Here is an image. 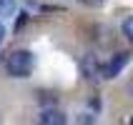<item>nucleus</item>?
<instances>
[{
    "label": "nucleus",
    "instance_id": "nucleus-9",
    "mask_svg": "<svg viewBox=\"0 0 133 125\" xmlns=\"http://www.w3.org/2000/svg\"><path fill=\"white\" fill-rule=\"evenodd\" d=\"M126 90H128V95H131V98H133V75H131V80H128V83H126Z\"/></svg>",
    "mask_w": 133,
    "mask_h": 125
},
{
    "label": "nucleus",
    "instance_id": "nucleus-4",
    "mask_svg": "<svg viewBox=\"0 0 133 125\" xmlns=\"http://www.w3.org/2000/svg\"><path fill=\"white\" fill-rule=\"evenodd\" d=\"M38 120H40L43 125H65L68 123V118L60 110H55V108H43V113H40Z\"/></svg>",
    "mask_w": 133,
    "mask_h": 125
},
{
    "label": "nucleus",
    "instance_id": "nucleus-7",
    "mask_svg": "<svg viewBox=\"0 0 133 125\" xmlns=\"http://www.w3.org/2000/svg\"><path fill=\"white\" fill-rule=\"evenodd\" d=\"M28 23H30V13H20V15H18V20H15V33H18V30H23V25H28Z\"/></svg>",
    "mask_w": 133,
    "mask_h": 125
},
{
    "label": "nucleus",
    "instance_id": "nucleus-10",
    "mask_svg": "<svg viewBox=\"0 0 133 125\" xmlns=\"http://www.w3.org/2000/svg\"><path fill=\"white\" fill-rule=\"evenodd\" d=\"M3 40H5V25L0 23V43H3Z\"/></svg>",
    "mask_w": 133,
    "mask_h": 125
},
{
    "label": "nucleus",
    "instance_id": "nucleus-8",
    "mask_svg": "<svg viewBox=\"0 0 133 125\" xmlns=\"http://www.w3.org/2000/svg\"><path fill=\"white\" fill-rule=\"evenodd\" d=\"M78 3H81V5H88V8H101L105 0H78Z\"/></svg>",
    "mask_w": 133,
    "mask_h": 125
},
{
    "label": "nucleus",
    "instance_id": "nucleus-1",
    "mask_svg": "<svg viewBox=\"0 0 133 125\" xmlns=\"http://www.w3.org/2000/svg\"><path fill=\"white\" fill-rule=\"evenodd\" d=\"M5 70L10 78H30L35 70V55L30 50H13L5 58Z\"/></svg>",
    "mask_w": 133,
    "mask_h": 125
},
{
    "label": "nucleus",
    "instance_id": "nucleus-3",
    "mask_svg": "<svg viewBox=\"0 0 133 125\" xmlns=\"http://www.w3.org/2000/svg\"><path fill=\"white\" fill-rule=\"evenodd\" d=\"M81 75L85 80H96V75H101V65H98L96 55H85L81 60Z\"/></svg>",
    "mask_w": 133,
    "mask_h": 125
},
{
    "label": "nucleus",
    "instance_id": "nucleus-6",
    "mask_svg": "<svg viewBox=\"0 0 133 125\" xmlns=\"http://www.w3.org/2000/svg\"><path fill=\"white\" fill-rule=\"evenodd\" d=\"M121 30H123V38H126L128 43H133V15L123 20V25H121Z\"/></svg>",
    "mask_w": 133,
    "mask_h": 125
},
{
    "label": "nucleus",
    "instance_id": "nucleus-2",
    "mask_svg": "<svg viewBox=\"0 0 133 125\" xmlns=\"http://www.w3.org/2000/svg\"><path fill=\"white\" fill-rule=\"evenodd\" d=\"M128 60H131V53H116L105 65H101V78H105V80L118 78V75L123 73V68L128 65Z\"/></svg>",
    "mask_w": 133,
    "mask_h": 125
},
{
    "label": "nucleus",
    "instance_id": "nucleus-5",
    "mask_svg": "<svg viewBox=\"0 0 133 125\" xmlns=\"http://www.w3.org/2000/svg\"><path fill=\"white\" fill-rule=\"evenodd\" d=\"M15 10H18L15 0H0V18H10V15H15Z\"/></svg>",
    "mask_w": 133,
    "mask_h": 125
}]
</instances>
